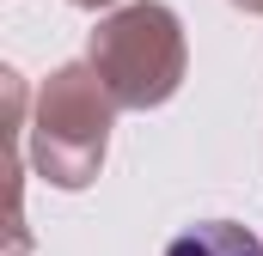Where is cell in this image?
I'll return each mask as SVG.
<instances>
[{"label":"cell","mask_w":263,"mask_h":256,"mask_svg":"<svg viewBox=\"0 0 263 256\" xmlns=\"http://www.w3.org/2000/svg\"><path fill=\"white\" fill-rule=\"evenodd\" d=\"M165 256H263V238L233 226V220H202V226H184Z\"/></svg>","instance_id":"obj_1"}]
</instances>
